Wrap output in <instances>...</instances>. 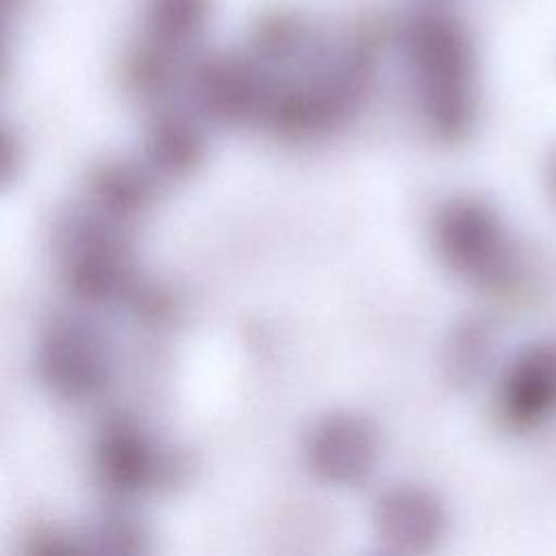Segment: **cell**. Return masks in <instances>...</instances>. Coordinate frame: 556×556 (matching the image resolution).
<instances>
[{
  "instance_id": "5b68a950",
  "label": "cell",
  "mask_w": 556,
  "mask_h": 556,
  "mask_svg": "<svg viewBox=\"0 0 556 556\" xmlns=\"http://www.w3.org/2000/svg\"><path fill=\"white\" fill-rule=\"evenodd\" d=\"M93 465L100 482L115 495H137L165 482L176 460L132 417L111 415L98 430Z\"/></svg>"
},
{
  "instance_id": "30bf717a",
  "label": "cell",
  "mask_w": 556,
  "mask_h": 556,
  "mask_svg": "<svg viewBox=\"0 0 556 556\" xmlns=\"http://www.w3.org/2000/svg\"><path fill=\"white\" fill-rule=\"evenodd\" d=\"M497 354V330L486 317H465L445 337L443 369L458 387L480 382Z\"/></svg>"
},
{
  "instance_id": "52a82bcc",
  "label": "cell",
  "mask_w": 556,
  "mask_h": 556,
  "mask_svg": "<svg viewBox=\"0 0 556 556\" xmlns=\"http://www.w3.org/2000/svg\"><path fill=\"white\" fill-rule=\"evenodd\" d=\"M378 428L356 413H332L321 417L308 432L306 465L328 484H356L365 480L378 460Z\"/></svg>"
},
{
  "instance_id": "ba28073f",
  "label": "cell",
  "mask_w": 556,
  "mask_h": 556,
  "mask_svg": "<svg viewBox=\"0 0 556 556\" xmlns=\"http://www.w3.org/2000/svg\"><path fill=\"white\" fill-rule=\"evenodd\" d=\"M371 521L378 541L389 552L419 554L441 541L447 515L432 491L397 484L376 497Z\"/></svg>"
},
{
  "instance_id": "9a60e30c",
  "label": "cell",
  "mask_w": 556,
  "mask_h": 556,
  "mask_svg": "<svg viewBox=\"0 0 556 556\" xmlns=\"http://www.w3.org/2000/svg\"><path fill=\"white\" fill-rule=\"evenodd\" d=\"M547 191H549L552 200L556 202V152L552 154V159L547 163Z\"/></svg>"
},
{
  "instance_id": "4fadbf2b",
  "label": "cell",
  "mask_w": 556,
  "mask_h": 556,
  "mask_svg": "<svg viewBox=\"0 0 556 556\" xmlns=\"http://www.w3.org/2000/svg\"><path fill=\"white\" fill-rule=\"evenodd\" d=\"M204 0H154L152 30L161 43L180 46L200 28Z\"/></svg>"
},
{
  "instance_id": "8fae6325",
  "label": "cell",
  "mask_w": 556,
  "mask_h": 556,
  "mask_svg": "<svg viewBox=\"0 0 556 556\" xmlns=\"http://www.w3.org/2000/svg\"><path fill=\"white\" fill-rule=\"evenodd\" d=\"M204 143L193 122L165 113L156 117L146 139V169L154 176L176 178L189 174L202 159Z\"/></svg>"
},
{
  "instance_id": "9c48e42d",
  "label": "cell",
  "mask_w": 556,
  "mask_h": 556,
  "mask_svg": "<svg viewBox=\"0 0 556 556\" xmlns=\"http://www.w3.org/2000/svg\"><path fill=\"white\" fill-rule=\"evenodd\" d=\"M195 93L202 109L219 122L261 119L269 102V78L245 61L219 59L200 70Z\"/></svg>"
},
{
  "instance_id": "8992f818",
  "label": "cell",
  "mask_w": 556,
  "mask_h": 556,
  "mask_svg": "<svg viewBox=\"0 0 556 556\" xmlns=\"http://www.w3.org/2000/svg\"><path fill=\"white\" fill-rule=\"evenodd\" d=\"M497 413L517 432L556 419V337L534 339L510 358L497 389Z\"/></svg>"
},
{
  "instance_id": "7a4b0ae2",
  "label": "cell",
  "mask_w": 556,
  "mask_h": 556,
  "mask_svg": "<svg viewBox=\"0 0 556 556\" xmlns=\"http://www.w3.org/2000/svg\"><path fill=\"white\" fill-rule=\"evenodd\" d=\"M56 256L67 289L85 302L106 304L141 293L122 224L91 204L61 219Z\"/></svg>"
},
{
  "instance_id": "277c9868",
  "label": "cell",
  "mask_w": 556,
  "mask_h": 556,
  "mask_svg": "<svg viewBox=\"0 0 556 556\" xmlns=\"http://www.w3.org/2000/svg\"><path fill=\"white\" fill-rule=\"evenodd\" d=\"M37 374L50 393L83 402L98 395L109 380V352L100 334L76 317H54L37 345Z\"/></svg>"
},
{
  "instance_id": "7c38bea8",
  "label": "cell",
  "mask_w": 556,
  "mask_h": 556,
  "mask_svg": "<svg viewBox=\"0 0 556 556\" xmlns=\"http://www.w3.org/2000/svg\"><path fill=\"white\" fill-rule=\"evenodd\" d=\"M150 193L152 176L148 169L109 163L102 165L91 180L89 204L111 219L124 224L148 204Z\"/></svg>"
},
{
  "instance_id": "5bb4252c",
  "label": "cell",
  "mask_w": 556,
  "mask_h": 556,
  "mask_svg": "<svg viewBox=\"0 0 556 556\" xmlns=\"http://www.w3.org/2000/svg\"><path fill=\"white\" fill-rule=\"evenodd\" d=\"M96 547L100 552H122V554H132V552H143V541L146 534L135 519H130L124 513H115L104 517L96 532H93Z\"/></svg>"
},
{
  "instance_id": "3957f363",
  "label": "cell",
  "mask_w": 556,
  "mask_h": 556,
  "mask_svg": "<svg viewBox=\"0 0 556 556\" xmlns=\"http://www.w3.org/2000/svg\"><path fill=\"white\" fill-rule=\"evenodd\" d=\"M432 239L447 269L478 289H502L517 271L508 226L484 198H447L434 213Z\"/></svg>"
},
{
  "instance_id": "6da1fadb",
  "label": "cell",
  "mask_w": 556,
  "mask_h": 556,
  "mask_svg": "<svg viewBox=\"0 0 556 556\" xmlns=\"http://www.w3.org/2000/svg\"><path fill=\"white\" fill-rule=\"evenodd\" d=\"M404 54L421 117L443 141H460L476 122V56L465 28L441 13L413 17Z\"/></svg>"
}]
</instances>
